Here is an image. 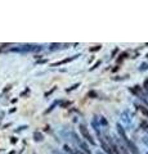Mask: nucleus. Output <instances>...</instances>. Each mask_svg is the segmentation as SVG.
Returning a JSON list of instances; mask_svg holds the SVG:
<instances>
[{"label":"nucleus","mask_w":148,"mask_h":154,"mask_svg":"<svg viewBox=\"0 0 148 154\" xmlns=\"http://www.w3.org/2000/svg\"><path fill=\"white\" fill-rule=\"evenodd\" d=\"M117 131H118V135H120L121 139H122V141H124V143H125L126 145H128V148L130 149V152H131L133 154H139L138 148L135 146V144L133 143L131 140H129V139H128V136H126L125 131H124V129H122V127H121L120 125H117Z\"/></svg>","instance_id":"f257e3e1"},{"label":"nucleus","mask_w":148,"mask_h":154,"mask_svg":"<svg viewBox=\"0 0 148 154\" xmlns=\"http://www.w3.org/2000/svg\"><path fill=\"white\" fill-rule=\"evenodd\" d=\"M98 136H99L100 144H102V148L104 149V152L107 154H113V144L111 143V140H109L107 136H102V135H98Z\"/></svg>","instance_id":"f03ea898"},{"label":"nucleus","mask_w":148,"mask_h":154,"mask_svg":"<svg viewBox=\"0 0 148 154\" xmlns=\"http://www.w3.org/2000/svg\"><path fill=\"white\" fill-rule=\"evenodd\" d=\"M80 132H81V135L84 136V139L86 141H89L91 145H94L95 144V141H94V139H93V136L90 135V132H89V130H88V127L85 126V125H80Z\"/></svg>","instance_id":"7ed1b4c3"},{"label":"nucleus","mask_w":148,"mask_h":154,"mask_svg":"<svg viewBox=\"0 0 148 154\" xmlns=\"http://www.w3.org/2000/svg\"><path fill=\"white\" fill-rule=\"evenodd\" d=\"M113 152L116 154H126V149L121 144L116 143V144H113Z\"/></svg>","instance_id":"20e7f679"},{"label":"nucleus","mask_w":148,"mask_h":154,"mask_svg":"<svg viewBox=\"0 0 148 154\" xmlns=\"http://www.w3.org/2000/svg\"><path fill=\"white\" fill-rule=\"evenodd\" d=\"M76 57H79V55H73L72 58H68V59H63L62 62H58V63H54L53 66H61V64H63V63H67V62H71V60H73Z\"/></svg>","instance_id":"39448f33"},{"label":"nucleus","mask_w":148,"mask_h":154,"mask_svg":"<svg viewBox=\"0 0 148 154\" xmlns=\"http://www.w3.org/2000/svg\"><path fill=\"white\" fill-rule=\"evenodd\" d=\"M34 138H35V140H36V141H41V140H43V135H41L40 132H35Z\"/></svg>","instance_id":"423d86ee"},{"label":"nucleus","mask_w":148,"mask_h":154,"mask_svg":"<svg viewBox=\"0 0 148 154\" xmlns=\"http://www.w3.org/2000/svg\"><path fill=\"white\" fill-rule=\"evenodd\" d=\"M139 109H140V112H142V113H143L144 116H147V117H148V111H147V109L146 108H144V107H139Z\"/></svg>","instance_id":"0eeeda50"},{"label":"nucleus","mask_w":148,"mask_h":154,"mask_svg":"<svg viewBox=\"0 0 148 154\" xmlns=\"http://www.w3.org/2000/svg\"><path fill=\"white\" fill-rule=\"evenodd\" d=\"M70 104H71L70 102H62L61 103V107H63V108H64V107H67V105H70Z\"/></svg>","instance_id":"6e6552de"},{"label":"nucleus","mask_w":148,"mask_h":154,"mask_svg":"<svg viewBox=\"0 0 148 154\" xmlns=\"http://www.w3.org/2000/svg\"><path fill=\"white\" fill-rule=\"evenodd\" d=\"M143 143H144V144H146L147 146H148V135H146V136H144V138H143Z\"/></svg>","instance_id":"1a4fd4ad"},{"label":"nucleus","mask_w":148,"mask_h":154,"mask_svg":"<svg viewBox=\"0 0 148 154\" xmlns=\"http://www.w3.org/2000/svg\"><path fill=\"white\" fill-rule=\"evenodd\" d=\"M147 67H148V66H147L146 63H144V64H142V68H140V69H142V71H146V69H147Z\"/></svg>","instance_id":"9d476101"},{"label":"nucleus","mask_w":148,"mask_h":154,"mask_svg":"<svg viewBox=\"0 0 148 154\" xmlns=\"http://www.w3.org/2000/svg\"><path fill=\"white\" fill-rule=\"evenodd\" d=\"M144 89H146V90H148V78L144 81Z\"/></svg>","instance_id":"9b49d317"},{"label":"nucleus","mask_w":148,"mask_h":154,"mask_svg":"<svg viewBox=\"0 0 148 154\" xmlns=\"http://www.w3.org/2000/svg\"><path fill=\"white\" fill-rule=\"evenodd\" d=\"M98 49H100V45H97L95 48H93V49H90L91 52H95V50H98Z\"/></svg>","instance_id":"f8f14e48"},{"label":"nucleus","mask_w":148,"mask_h":154,"mask_svg":"<svg viewBox=\"0 0 148 154\" xmlns=\"http://www.w3.org/2000/svg\"><path fill=\"white\" fill-rule=\"evenodd\" d=\"M73 154H82V153L79 152V150H75V152H73Z\"/></svg>","instance_id":"ddd939ff"},{"label":"nucleus","mask_w":148,"mask_h":154,"mask_svg":"<svg viewBox=\"0 0 148 154\" xmlns=\"http://www.w3.org/2000/svg\"><path fill=\"white\" fill-rule=\"evenodd\" d=\"M98 154H99V153H98Z\"/></svg>","instance_id":"4468645a"}]
</instances>
